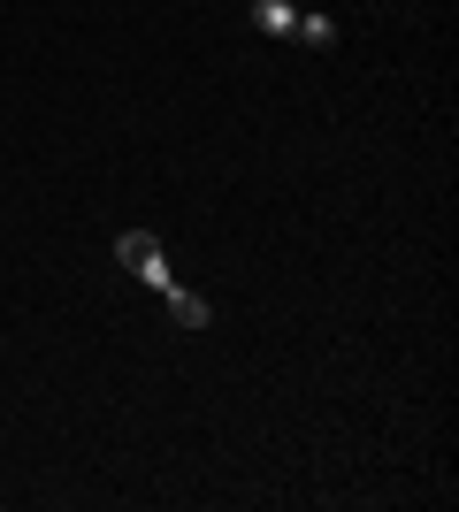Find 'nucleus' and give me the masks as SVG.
I'll return each mask as SVG.
<instances>
[{
  "mask_svg": "<svg viewBox=\"0 0 459 512\" xmlns=\"http://www.w3.org/2000/svg\"><path fill=\"white\" fill-rule=\"evenodd\" d=\"M115 260H123V268H131V276L146 283V291H161V306L176 314V329H207V321H215V306H207V299H192V291H184V283L169 276V260H161V237L123 230V237H115Z\"/></svg>",
  "mask_w": 459,
  "mask_h": 512,
  "instance_id": "obj_1",
  "label": "nucleus"
},
{
  "mask_svg": "<svg viewBox=\"0 0 459 512\" xmlns=\"http://www.w3.org/2000/svg\"><path fill=\"white\" fill-rule=\"evenodd\" d=\"M291 39H306V46H337V23L329 16H299V31Z\"/></svg>",
  "mask_w": 459,
  "mask_h": 512,
  "instance_id": "obj_3",
  "label": "nucleus"
},
{
  "mask_svg": "<svg viewBox=\"0 0 459 512\" xmlns=\"http://www.w3.org/2000/svg\"><path fill=\"white\" fill-rule=\"evenodd\" d=\"M253 23L276 31V39H291V31H299V8H291V0H253Z\"/></svg>",
  "mask_w": 459,
  "mask_h": 512,
  "instance_id": "obj_2",
  "label": "nucleus"
}]
</instances>
